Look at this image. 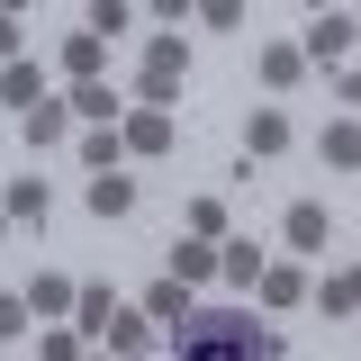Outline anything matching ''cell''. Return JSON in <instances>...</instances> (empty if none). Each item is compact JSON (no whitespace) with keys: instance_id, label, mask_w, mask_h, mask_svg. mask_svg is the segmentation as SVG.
<instances>
[{"instance_id":"obj_14","label":"cell","mask_w":361,"mask_h":361,"mask_svg":"<svg viewBox=\"0 0 361 361\" xmlns=\"http://www.w3.org/2000/svg\"><path fill=\"white\" fill-rule=\"evenodd\" d=\"M135 307H145V325H172V334H180V325H190V307H199V298H190V289H180V280H172V271H163V280H154V289H145Z\"/></svg>"},{"instance_id":"obj_7","label":"cell","mask_w":361,"mask_h":361,"mask_svg":"<svg viewBox=\"0 0 361 361\" xmlns=\"http://www.w3.org/2000/svg\"><path fill=\"white\" fill-rule=\"evenodd\" d=\"M18 298H27V316H37V325H54V316H73V298H82V280H63V271H37V280H27Z\"/></svg>"},{"instance_id":"obj_34","label":"cell","mask_w":361,"mask_h":361,"mask_svg":"<svg viewBox=\"0 0 361 361\" xmlns=\"http://www.w3.org/2000/svg\"><path fill=\"white\" fill-rule=\"evenodd\" d=\"M90 361H109V353H90Z\"/></svg>"},{"instance_id":"obj_25","label":"cell","mask_w":361,"mask_h":361,"mask_svg":"<svg viewBox=\"0 0 361 361\" xmlns=\"http://www.w3.org/2000/svg\"><path fill=\"white\" fill-rule=\"evenodd\" d=\"M118 154H127L118 127H82V163H90V172H118Z\"/></svg>"},{"instance_id":"obj_17","label":"cell","mask_w":361,"mask_h":361,"mask_svg":"<svg viewBox=\"0 0 361 361\" xmlns=\"http://www.w3.org/2000/svg\"><path fill=\"white\" fill-rule=\"evenodd\" d=\"M253 73H262V90H298V82H307L298 45H253Z\"/></svg>"},{"instance_id":"obj_32","label":"cell","mask_w":361,"mask_h":361,"mask_svg":"<svg viewBox=\"0 0 361 361\" xmlns=\"http://www.w3.org/2000/svg\"><path fill=\"white\" fill-rule=\"evenodd\" d=\"M353 45H361V18H353Z\"/></svg>"},{"instance_id":"obj_33","label":"cell","mask_w":361,"mask_h":361,"mask_svg":"<svg viewBox=\"0 0 361 361\" xmlns=\"http://www.w3.org/2000/svg\"><path fill=\"white\" fill-rule=\"evenodd\" d=\"M0 235H9V217H0Z\"/></svg>"},{"instance_id":"obj_19","label":"cell","mask_w":361,"mask_h":361,"mask_svg":"<svg viewBox=\"0 0 361 361\" xmlns=\"http://www.w3.org/2000/svg\"><path fill=\"white\" fill-rule=\"evenodd\" d=\"M316 154H325L334 172H361V118H334V127L316 135Z\"/></svg>"},{"instance_id":"obj_16","label":"cell","mask_w":361,"mask_h":361,"mask_svg":"<svg viewBox=\"0 0 361 361\" xmlns=\"http://www.w3.org/2000/svg\"><path fill=\"white\" fill-rule=\"evenodd\" d=\"M63 109H73L82 127H118V118H127V99H118V90H109V82H82V90H73V99H63Z\"/></svg>"},{"instance_id":"obj_8","label":"cell","mask_w":361,"mask_h":361,"mask_svg":"<svg viewBox=\"0 0 361 361\" xmlns=\"http://www.w3.org/2000/svg\"><path fill=\"white\" fill-rule=\"evenodd\" d=\"M289 109H253V118H244V163H271V154H289Z\"/></svg>"},{"instance_id":"obj_22","label":"cell","mask_w":361,"mask_h":361,"mask_svg":"<svg viewBox=\"0 0 361 361\" xmlns=\"http://www.w3.org/2000/svg\"><path fill=\"white\" fill-rule=\"evenodd\" d=\"M180 226H190L199 244H226V199H190V208H180Z\"/></svg>"},{"instance_id":"obj_29","label":"cell","mask_w":361,"mask_h":361,"mask_svg":"<svg viewBox=\"0 0 361 361\" xmlns=\"http://www.w3.org/2000/svg\"><path fill=\"white\" fill-rule=\"evenodd\" d=\"M18 45H27V27H18V9H0V63H18Z\"/></svg>"},{"instance_id":"obj_30","label":"cell","mask_w":361,"mask_h":361,"mask_svg":"<svg viewBox=\"0 0 361 361\" xmlns=\"http://www.w3.org/2000/svg\"><path fill=\"white\" fill-rule=\"evenodd\" d=\"M334 90H343V99H353V109H361V63H353V73H343V82H334Z\"/></svg>"},{"instance_id":"obj_27","label":"cell","mask_w":361,"mask_h":361,"mask_svg":"<svg viewBox=\"0 0 361 361\" xmlns=\"http://www.w3.org/2000/svg\"><path fill=\"white\" fill-rule=\"evenodd\" d=\"M18 334H37V316H27L18 289H0V343H18Z\"/></svg>"},{"instance_id":"obj_11","label":"cell","mask_w":361,"mask_h":361,"mask_svg":"<svg viewBox=\"0 0 361 361\" xmlns=\"http://www.w3.org/2000/svg\"><path fill=\"white\" fill-rule=\"evenodd\" d=\"M262 262H271V253L253 244V235H226V244H217V280H226V289H253Z\"/></svg>"},{"instance_id":"obj_13","label":"cell","mask_w":361,"mask_h":361,"mask_svg":"<svg viewBox=\"0 0 361 361\" xmlns=\"http://www.w3.org/2000/svg\"><path fill=\"white\" fill-rule=\"evenodd\" d=\"M307 289H316V280H307V271H298V262H262V280H253V298H262L271 316H280V307H298Z\"/></svg>"},{"instance_id":"obj_1","label":"cell","mask_w":361,"mask_h":361,"mask_svg":"<svg viewBox=\"0 0 361 361\" xmlns=\"http://www.w3.org/2000/svg\"><path fill=\"white\" fill-rule=\"evenodd\" d=\"M172 361H280L253 307H190V325L172 334Z\"/></svg>"},{"instance_id":"obj_15","label":"cell","mask_w":361,"mask_h":361,"mask_svg":"<svg viewBox=\"0 0 361 361\" xmlns=\"http://www.w3.org/2000/svg\"><path fill=\"white\" fill-rule=\"evenodd\" d=\"M37 99H45V63H27V54H18V63H0V109H18V118H27Z\"/></svg>"},{"instance_id":"obj_24","label":"cell","mask_w":361,"mask_h":361,"mask_svg":"<svg viewBox=\"0 0 361 361\" xmlns=\"http://www.w3.org/2000/svg\"><path fill=\"white\" fill-rule=\"evenodd\" d=\"M307 298H316L325 316H361V298H353V280H343V271H325V280H316Z\"/></svg>"},{"instance_id":"obj_31","label":"cell","mask_w":361,"mask_h":361,"mask_svg":"<svg viewBox=\"0 0 361 361\" xmlns=\"http://www.w3.org/2000/svg\"><path fill=\"white\" fill-rule=\"evenodd\" d=\"M343 280H353V298H361V262H353V271H343Z\"/></svg>"},{"instance_id":"obj_23","label":"cell","mask_w":361,"mask_h":361,"mask_svg":"<svg viewBox=\"0 0 361 361\" xmlns=\"http://www.w3.org/2000/svg\"><path fill=\"white\" fill-rule=\"evenodd\" d=\"M82 27L109 45V37H127V27H135V9H127V0H90V18H82Z\"/></svg>"},{"instance_id":"obj_26","label":"cell","mask_w":361,"mask_h":361,"mask_svg":"<svg viewBox=\"0 0 361 361\" xmlns=\"http://www.w3.org/2000/svg\"><path fill=\"white\" fill-rule=\"evenodd\" d=\"M37 361H90V353H82L73 325H45V334H37Z\"/></svg>"},{"instance_id":"obj_10","label":"cell","mask_w":361,"mask_h":361,"mask_svg":"<svg viewBox=\"0 0 361 361\" xmlns=\"http://www.w3.org/2000/svg\"><path fill=\"white\" fill-rule=\"evenodd\" d=\"M163 262H172V280H180V289H208V280H217V244H199V235H172V253H163Z\"/></svg>"},{"instance_id":"obj_21","label":"cell","mask_w":361,"mask_h":361,"mask_svg":"<svg viewBox=\"0 0 361 361\" xmlns=\"http://www.w3.org/2000/svg\"><path fill=\"white\" fill-rule=\"evenodd\" d=\"M73 316H82L73 334H90V343H99V334H109V316H118V298H109V280H82V298H73Z\"/></svg>"},{"instance_id":"obj_3","label":"cell","mask_w":361,"mask_h":361,"mask_svg":"<svg viewBox=\"0 0 361 361\" xmlns=\"http://www.w3.org/2000/svg\"><path fill=\"white\" fill-rule=\"evenodd\" d=\"M343 54H353V18L343 9H316L307 27H298V63L307 73H343Z\"/></svg>"},{"instance_id":"obj_6","label":"cell","mask_w":361,"mask_h":361,"mask_svg":"<svg viewBox=\"0 0 361 361\" xmlns=\"http://www.w3.org/2000/svg\"><path fill=\"white\" fill-rule=\"evenodd\" d=\"M82 208H90L99 226L135 217V180H127V172H90V180H82Z\"/></svg>"},{"instance_id":"obj_28","label":"cell","mask_w":361,"mask_h":361,"mask_svg":"<svg viewBox=\"0 0 361 361\" xmlns=\"http://www.w3.org/2000/svg\"><path fill=\"white\" fill-rule=\"evenodd\" d=\"M190 18H199V27H217V37H226V27H244V0H199Z\"/></svg>"},{"instance_id":"obj_20","label":"cell","mask_w":361,"mask_h":361,"mask_svg":"<svg viewBox=\"0 0 361 361\" xmlns=\"http://www.w3.org/2000/svg\"><path fill=\"white\" fill-rule=\"evenodd\" d=\"M99 343H109L118 361H135L145 343H154V325H145V307H118V316H109V334H99Z\"/></svg>"},{"instance_id":"obj_12","label":"cell","mask_w":361,"mask_h":361,"mask_svg":"<svg viewBox=\"0 0 361 361\" xmlns=\"http://www.w3.org/2000/svg\"><path fill=\"white\" fill-rule=\"evenodd\" d=\"M54 63H63V82L82 90V82H99V73H109V45L82 27V37H63V45H54Z\"/></svg>"},{"instance_id":"obj_9","label":"cell","mask_w":361,"mask_h":361,"mask_svg":"<svg viewBox=\"0 0 361 361\" xmlns=\"http://www.w3.org/2000/svg\"><path fill=\"white\" fill-rule=\"evenodd\" d=\"M0 217H9V226H45V217H54V190H45L37 172L9 180V190H0Z\"/></svg>"},{"instance_id":"obj_5","label":"cell","mask_w":361,"mask_h":361,"mask_svg":"<svg viewBox=\"0 0 361 361\" xmlns=\"http://www.w3.org/2000/svg\"><path fill=\"white\" fill-rule=\"evenodd\" d=\"M118 145L154 163V154H172V145H180V127H172V109H127V118H118Z\"/></svg>"},{"instance_id":"obj_18","label":"cell","mask_w":361,"mask_h":361,"mask_svg":"<svg viewBox=\"0 0 361 361\" xmlns=\"http://www.w3.org/2000/svg\"><path fill=\"white\" fill-rule=\"evenodd\" d=\"M18 135H27V145H63V135H73V109H63V99H37V109H27V118H18Z\"/></svg>"},{"instance_id":"obj_4","label":"cell","mask_w":361,"mask_h":361,"mask_svg":"<svg viewBox=\"0 0 361 361\" xmlns=\"http://www.w3.org/2000/svg\"><path fill=\"white\" fill-rule=\"evenodd\" d=\"M280 244H289V253H325V244H334V208H325V199H289V208H280Z\"/></svg>"},{"instance_id":"obj_2","label":"cell","mask_w":361,"mask_h":361,"mask_svg":"<svg viewBox=\"0 0 361 361\" xmlns=\"http://www.w3.org/2000/svg\"><path fill=\"white\" fill-rule=\"evenodd\" d=\"M180 82H190V37H145V63H135V109H172Z\"/></svg>"}]
</instances>
